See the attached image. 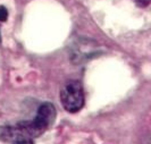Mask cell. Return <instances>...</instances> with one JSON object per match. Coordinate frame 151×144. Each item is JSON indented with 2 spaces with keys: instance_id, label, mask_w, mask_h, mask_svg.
<instances>
[{
  "instance_id": "1",
  "label": "cell",
  "mask_w": 151,
  "mask_h": 144,
  "mask_svg": "<svg viewBox=\"0 0 151 144\" xmlns=\"http://www.w3.org/2000/svg\"><path fill=\"white\" fill-rule=\"evenodd\" d=\"M56 117V107L51 102H43L38 108L34 119L0 126V141L14 143L21 140H34L52 126Z\"/></svg>"
},
{
  "instance_id": "2",
  "label": "cell",
  "mask_w": 151,
  "mask_h": 144,
  "mask_svg": "<svg viewBox=\"0 0 151 144\" xmlns=\"http://www.w3.org/2000/svg\"><path fill=\"white\" fill-rule=\"evenodd\" d=\"M59 98L66 111L70 114L80 111L84 106V91L81 82L77 80L66 82L60 89Z\"/></svg>"
},
{
  "instance_id": "3",
  "label": "cell",
  "mask_w": 151,
  "mask_h": 144,
  "mask_svg": "<svg viewBox=\"0 0 151 144\" xmlns=\"http://www.w3.org/2000/svg\"><path fill=\"white\" fill-rule=\"evenodd\" d=\"M8 18V10L6 7L0 6V23L6 22Z\"/></svg>"
},
{
  "instance_id": "4",
  "label": "cell",
  "mask_w": 151,
  "mask_h": 144,
  "mask_svg": "<svg viewBox=\"0 0 151 144\" xmlns=\"http://www.w3.org/2000/svg\"><path fill=\"white\" fill-rule=\"evenodd\" d=\"M134 2L139 7H147L150 4V0H134Z\"/></svg>"
},
{
  "instance_id": "5",
  "label": "cell",
  "mask_w": 151,
  "mask_h": 144,
  "mask_svg": "<svg viewBox=\"0 0 151 144\" xmlns=\"http://www.w3.org/2000/svg\"><path fill=\"white\" fill-rule=\"evenodd\" d=\"M13 144H34L33 140H21V141H16Z\"/></svg>"
}]
</instances>
